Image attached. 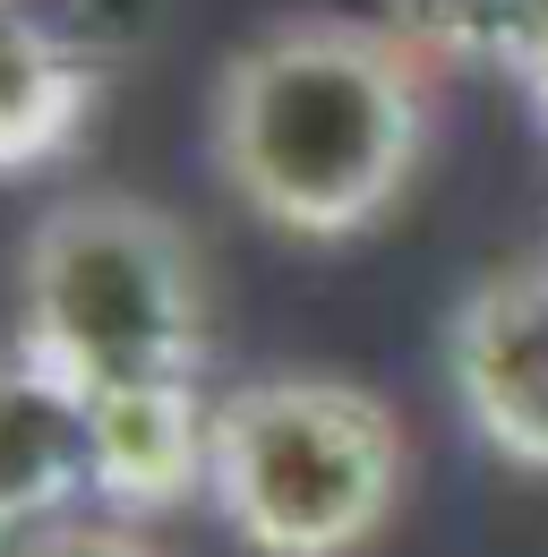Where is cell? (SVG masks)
Listing matches in <instances>:
<instances>
[{
	"label": "cell",
	"instance_id": "obj_1",
	"mask_svg": "<svg viewBox=\"0 0 548 557\" xmlns=\"http://www.w3.org/2000/svg\"><path fill=\"white\" fill-rule=\"evenodd\" d=\"M437 129V61L395 17H274L214 77V172L283 240H360Z\"/></svg>",
	"mask_w": 548,
	"mask_h": 557
},
{
	"label": "cell",
	"instance_id": "obj_2",
	"mask_svg": "<svg viewBox=\"0 0 548 557\" xmlns=\"http://www.w3.org/2000/svg\"><path fill=\"white\" fill-rule=\"evenodd\" d=\"M68 395H189L205 386V275L189 232L129 189L61 198L17 249V335Z\"/></svg>",
	"mask_w": 548,
	"mask_h": 557
},
{
	"label": "cell",
	"instance_id": "obj_3",
	"mask_svg": "<svg viewBox=\"0 0 548 557\" xmlns=\"http://www.w3.org/2000/svg\"><path fill=\"white\" fill-rule=\"evenodd\" d=\"M411 437L386 395L283 369L214 395L205 506L249 557H360L403 506Z\"/></svg>",
	"mask_w": 548,
	"mask_h": 557
},
{
	"label": "cell",
	"instance_id": "obj_4",
	"mask_svg": "<svg viewBox=\"0 0 548 557\" xmlns=\"http://www.w3.org/2000/svg\"><path fill=\"white\" fill-rule=\"evenodd\" d=\"M446 386L488 455L548 472V258L497 267L446 318Z\"/></svg>",
	"mask_w": 548,
	"mask_h": 557
},
{
	"label": "cell",
	"instance_id": "obj_5",
	"mask_svg": "<svg viewBox=\"0 0 548 557\" xmlns=\"http://www.w3.org/2000/svg\"><path fill=\"white\" fill-rule=\"evenodd\" d=\"M95 488V420L52 369L26 351H0V541L17 549L26 532L68 523Z\"/></svg>",
	"mask_w": 548,
	"mask_h": 557
},
{
	"label": "cell",
	"instance_id": "obj_6",
	"mask_svg": "<svg viewBox=\"0 0 548 557\" xmlns=\"http://www.w3.org/2000/svg\"><path fill=\"white\" fill-rule=\"evenodd\" d=\"M95 488L121 515H163L180 497H205V429L214 404L205 386L189 395H121L95 404Z\"/></svg>",
	"mask_w": 548,
	"mask_h": 557
},
{
	"label": "cell",
	"instance_id": "obj_7",
	"mask_svg": "<svg viewBox=\"0 0 548 557\" xmlns=\"http://www.w3.org/2000/svg\"><path fill=\"white\" fill-rule=\"evenodd\" d=\"M95 121V70L43 17L0 9V181L43 172Z\"/></svg>",
	"mask_w": 548,
	"mask_h": 557
},
{
	"label": "cell",
	"instance_id": "obj_8",
	"mask_svg": "<svg viewBox=\"0 0 548 557\" xmlns=\"http://www.w3.org/2000/svg\"><path fill=\"white\" fill-rule=\"evenodd\" d=\"M386 17L428 61H497V70H514V52L532 44L548 0H386Z\"/></svg>",
	"mask_w": 548,
	"mask_h": 557
},
{
	"label": "cell",
	"instance_id": "obj_9",
	"mask_svg": "<svg viewBox=\"0 0 548 557\" xmlns=\"http://www.w3.org/2000/svg\"><path fill=\"white\" fill-rule=\"evenodd\" d=\"M9 557H172L163 541H146L129 515H68L52 532H26Z\"/></svg>",
	"mask_w": 548,
	"mask_h": 557
},
{
	"label": "cell",
	"instance_id": "obj_10",
	"mask_svg": "<svg viewBox=\"0 0 548 557\" xmlns=\"http://www.w3.org/2000/svg\"><path fill=\"white\" fill-rule=\"evenodd\" d=\"M514 86H523V103H532V121L548 129V17L532 26V44L514 52Z\"/></svg>",
	"mask_w": 548,
	"mask_h": 557
},
{
	"label": "cell",
	"instance_id": "obj_11",
	"mask_svg": "<svg viewBox=\"0 0 548 557\" xmlns=\"http://www.w3.org/2000/svg\"><path fill=\"white\" fill-rule=\"evenodd\" d=\"M0 9H17V0H0Z\"/></svg>",
	"mask_w": 548,
	"mask_h": 557
}]
</instances>
